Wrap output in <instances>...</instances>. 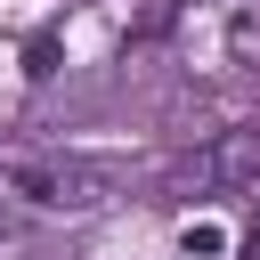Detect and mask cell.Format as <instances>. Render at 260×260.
Instances as JSON below:
<instances>
[{
	"label": "cell",
	"instance_id": "1",
	"mask_svg": "<svg viewBox=\"0 0 260 260\" xmlns=\"http://www.w3.org/2000/svg\"><path fill=\"white\" fill-rule=\"evenodd\" d=\"M187 179H260V130H236L187 162Z\"/></svg>",
	"mask_w": 260,
	"mask_h": 260
},
{
	"label": "cell",
	"instance_id": "2",
	"mask_svg": "<svg viewBox=\"0 0 260 260\" xmlns=\"http://www.w3.org/2000/svg\"><path fill=\"white\" fill-rule=\"evenodd\" d=\"M0 187H16L24 203H65V187H57L41 162H0Z\"/></svg>",
	"mask_w": 260,
	"mask_h": 260
},
{
	"label": "cell",
	"instance_id": "3",
	"mask_svg": "<svg viewBox=\"0 0 260 260\" xmlns=\"http://www.w3.org/2000/svg\"><path fill=\"white\" fill-rule=\"evenodd\" d=\"M179 252H187V260H219V252H228V228H219V219H187V228H179Z\"/></svg>",
	"mask_w": 260,
	"mask_h": 260
},
{
	"label": "cell",
	"instance_id": "4",
	"mask_svg": "<svg viewBox=\"0 0 260 260\" xmlns=\"http://www.w3.org/2000/svg\"><path fill=\"white\" fill-rule=\"evenodd\" d=\"M0 236H8V203H0Z\"/></svg>",
	"mask_w": 260,
	"mask_h": 260
}]
</instances>
